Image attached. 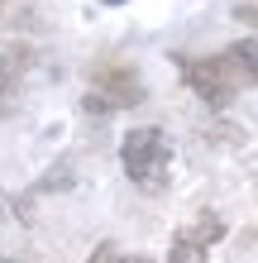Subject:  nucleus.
Segmentation results:
<instances>
[{"mask_svg": "<svg viewBox=\"0 0 258 263\" xmlns=\"http://www.w3.org/2000/svg\"><path fill=\"white\" fill-rule=\"evenodd\" d=\"M120 163H125V177L144 192H163L168 187V163H172V144L158 125L129 129L125 144H120Z\"/></svg>", "mask_w": 258, "mask_h": 263, "instance_id": "f257e3e1", "label": "nucleus"}, {"mask_svg": "<svg viewBox=\"0 0 258 263\" xmlns=\"http://www.w3.org/2000/svg\"><path fill=\"white\" fill-rule=\"evenodd\" d=\"M144 101V77L125 58H105L91 67V91H86V110H129Z\"/></svg>", "mask_w": 258, "mask_h": 263, "instance_id": "f03ea898", "label": "nucleus"}, {"mask_svg": "<svg viewBox=\"0 0 258 263\" xmlns=\"http://www.w3.org/2000/svg\"><path fill=\"white\" fill-rule=\"evenodd\" d=\"M177 72H182V82H187L196 96H201L206 105H230L234 101V82H230V72L220 67V58H177Z\"/></svg>", "mask_w": 258, "mask_h": 263, "instance_id": "7ed1b4c3", "label": "nucleus"}, {"mask_svg": "<svg viewBox=\"0 0 258 263\" xmlns=\"http://www.w3.org/2000/svg\"><path fill=\"white\" fill-rule=\"evenodd\" d=\"M225 239V220L215 211H201L191 225H182L172 235V249H168V263H201L215 244Z\"/></svg>", "mask_w": 258, "mask_h": 263, "instance_id": "20e7f679", "label": "nucleus"}, {"mask_svg": "<svg viewBox=\"0 0 258 263\" xmlns=\"http://www.w3.org/2000/svg\"><path fill=\"white\" fill-rule=\"evenodd\" d=\"M220 67L230 72L234 86H258V39H239L220 53Z\"/></svg>", "mask_w": 258, "mask_h": 263, "instance_id": "39448f33", "label": "nucleus"}, {"mask_svg": "<svg viewBox=\"0 0 258 263\" xmlns=\"http://www.w3.org/2000/svg\"><path fill=\"white\" fill-rule=\"evenodd\" d=\"M234 20H239V24H249L253 34H258V5H234Z\"/></svg>", "mask_w": 258, "mask_h": 263, "instance_id": "423d86ee", "label": "nucleus"}, {"mask_svg": "<svg viewBox=\"0 0 258 263\" xmlns=\"http://www.w3.org/2000/svg\"><path fill=\"white\" fill-rule=\"evenodd\" d=\"M110 263H148V258H139V254H120V249H115V254H110Z\"/></svg>", "mask_w": 258, "mask_h": 263, "instance_id": "0eeeda50", "label": "nucleus"}, {"mask_svg": "<svg viewBox=\"0 0 258 263\" xmlns=\"http://www.w3.org/2000/svg\"><path fill=\"white\" fill-rule=\"evenodd\" d=\"M10 82H14V77H10V67L0 63V96H5V91H10Z\"/></svg>", "mask_w": 258, "mask_h": 263, "instance_id": "6e6552de", "label": "nucleus"}, {"mask_svg": "<svg viewBox=\"0 0 258 263\" xmlns=\"http://www.w3.org/2000/svg\"><path fill=\"white\" fill-rule=\"evenodd\" d=\"M105 5H120V0H105Z\"/></svg>", "mask_w": 258, "mask_h": 263, "instance_id": "1a4fd4ad", "label": "nucleus"}, {"mask_svg": "<svg viewBox=\"0 0 258 263\" xmlns=\"http://www.w3.org/2000/svg\"><path fill=\"white\" fill-rule=\"evenodd\" d=\"M0 263H14V258H0Z\"/></svg>", "mask_w": 258, "mask_h": 263, "instance_id": "9d476101", "label": "nucleus"}, {"mask_svg": "<svg viewBox=\"0 0 258 263\" xmlns=\"http://www.w3.org/2000/svg\"><path fill=\"white\" fill-rule=\"evenodd\" d=\"M0 10H5V0H0Z\"/></svg>", "mask_w": 258, "mask_h": 263, "instance_id": "9b49d317", "label": "nucleus"}]
</instances>
